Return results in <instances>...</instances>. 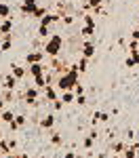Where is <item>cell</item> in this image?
Returning <instances> with one entry per match:
<instances>
[{
  "instance_id": "6da1fadb",
  "label": "cell",
  "mask_w": 139,
  "mask_h": 158,
  "mask_svg": "<svg viewBox=\"0 0 139 158\" xmlns=\"http://www.w3.org/2000/svg\"><path fill=\"white\" fill-rule=\"evenodd\" d=\"M78 76H80V72H78V65H70L67 68V72H63L57 76V82H55V86L59 89V93H65V91H74L76 86L80 85V80H78Z\"/></svg>"
},
{
  "instance_id": "7a4b0ae2",
  "label": "cell",
  "mask_w": 139,
  "mask_h": 158,
  "mask_svg": "<svg viewBox=\"0 0 139 158\" xmlns=\"http://www.w3.org/2000/svg\"><path fill=\"white\" fill-rule=\"evenodd\" d=\"M61 49H63L61 34H51V36L47 38V42H44V47H42V51H44L47 57H59V55H61Z\"/></svg>"
},
{
  "instance_id": "3957f363",
  "label": "cell",
  "mask_w": 139,
  "mask_h": 158,
  "mask_svg": "<svg viewBox=\"0 0 139 158\" xmlns=\"http://www.w3.org/2000/svg\"><path fill=\"white\" fill-rule=\"evenodd\" d=\"M38 95H40V89L38 86H27L23 91V99L27 106H36L38 103Z\"/></svg>"
},
{
  "instance_id": "277c9868",
  "label": "cell",
  "mask_w": 139,
  "mask_h": 158,
  "mask_svg": "<svg viewBox=\"0 0 139 158\" xmlns=\"http://www.w3.org/2000/svg\"><path fill=\"white\" fill-rule=\"evenodd\" d=\"M49 68H51V70H53L55 74H57V76H59V74L67 72V68H70V65H65V61H63V59H59V57H51Z\"/></svg>"
},
{
  "instance_id": "5b68a950",
  "label": "cell",
  "mask_w": 139,
  "mask_h": 158,
  "mask_svg": "<svg viewBox=\"0 0 139 158\" xmlns=\"http://www.w3.org/2000/svg\"><path fill=\"white\" fill-rule=\"evenodd\" d=\"M49 70V65H44V61H40V63H30L27 65V76H40V74H44Z\"/></svg>"
},
{
  "instance_id": "8992f818",
  "label": "cell",
  "mask_w": 139,
  "mask_h": 158,
  "mask_svg": "<svg viewBox=\"0 0 139 158\" xmlns=\"http://www.w3.org/2000/svg\"><path fill=\"white\" fill-rule=\"evenodd\" d=\"M57 91H59V89H57L55 85H47L44 89H42V95H44L47 101L53 103V101H57V99H59V93H57Z\"/></svg>"
},
{
  "instance_id": "52a82bcc",
  "label": "cell",
  "mask_w": 139,
  "mask_h": 158,
  "mask_svg": "<svg viewBox=\"0 0 139 158\" xmlns=\"http://www.w3.org/2000/svg\"><path fill=\"white\" fill-rule=\"evenodd\" d=\"M19 11L23 13V15H34L38 11V0H23L21 6H19Z\"/></svg>"
},
{
  "instance_id": "ba28073f",
  "label": "cell",
  "mask_w": 139,
  "mask_h": 158,
  "mask_svg": "<svg viewBox=\"0 0 139 158\" xmlns=\"http://www.w3.org/2000/svg\"><path fill=\"white\" fill-rule=\"evenodd\" d=\"M95 51H97L95 42H93L91 38H87V40H84V44H82V57H88V59H93V57H95Z\"/></svg>"
},
{
  "instance_id": "9c48e42d",
  "label": "cell",
  "mask_w": 139,
  "mask_h": 158,
  "mask_svg": "<svg viewBox=\"0 0 139 158\" xmlns=\"http://www.w3.org/2000/svg\"><path fill=\"white\" fill-rule=\"evenodd\" d=\"M40 61H44V51H30L25 55V63L27 65L30 63H40Z\"/></svg>"
},
{
  "instance_id": "30bf717a",
  "label": "cell",
  "mask_w": 139,
  "mask_h": 158,
  "mask_svg": "<svg viewBox=\"0 0 139 158\" xmlns=\"http://www.w3.org/2000/svg\"><path fill=\"white\" fill-rule=\"evenodd\" d=\"M17 82H19V78H17V76H13V74L9 72L6 76H4V80H2V86H4L6 91H13V89L17 86Z\"/></svg>"
},
{
  "instance_id": "8fae6325",
  "label": "cell",
  "mask_w": 139,
  "mask_h": 158,
  "mask_svg": "<svg viewBox=\"0 0 139 158\" xmlns=\"http://www.w3.org/2000/svg\"><path fill=\"white\" fill-rule=\"evenodd\" d=\"M55 122H57L55 114H49V116H44V118L40 120V129H44V131H51V129L55 127Z\"/></svg>"
},
{
  "instance_id": "7c38bea8",
  "label": "cell",
  "mask_w": 139,
  "mask_h": 158,
  "mask_svg": "<svg viewBox=\"0 0 139 158\" xmlns=\"http://www.w3.org/2000/svg\"><path fill=\"white\" fill-rule=\"evenodd\" d=\"M11 74H13V76H17L19 80H23L25 76H27V68L19 65V63H13V65H11Z\"/></svg>"
},
{
  "instance_id": "4fadbf2b",
  "label": "cell",
  "mask_w": 139,
  "mask_h": 158,
  "mask_svg": "<svg viewBox=\"0 0 139 158\" xmlns=\"http://www.w3.org/2000/svg\"><path fill=\"white\" fill-rule=\"evenodd\" d=\"M59 19H61V15H57V13H47V15L40 19V23H42V25H49V27H51V25L55 23V21H59Z\"/></svg>"
},
{
  "instance_id": "5bb4252c",
  "label": "cell",
  "mask_w": 139,
  "mask_h": 158,
  "mask_svg": "<svg viewBox=\"0 0 139 158\" xmlns=\"http://www.w3.org/2000/svg\"><path fill=\"white\" fill-rule=\"evenodd\" d=\"M137 154H139V146H137V143H131V146L125 148L122 158H137Z\"/></svg>"
},
{
  "instance_id": "9a60e30c",
  "label": "cell",
  "mask_w": 139,
  "mask_h": 158,
  "mask_svg": "<svg viewBox=\"0 0 139 158\" xmlns=\"http://www.w3.org/2000/svg\"><path fill=\"white\" fill-rule=\"evenodd\" d=\"M11 30H13V19H11V17H6V19L0 21V34H2V36L11 34Z\"/></svg>"
},
{
  "instance_id": "2e32d148",
  "label": "cell",
  "mask_w": 139,
  "mask_h": 158,
  "mask_svg": "<svg viewBox=\"0 0 139 158\" xmlns=\"http://www.w3.org/2000/svg\"><path fill=\"white\" fill-rule=\"evenodd\" d=\"M110 120V114L108 112H93V120H91V124L95 127L97 122H108Z\"/></svg>"
},
{
  "instance_id": "e0dca14e",
  "label": "cell",
  "mask_w": 139,
  "mask_h": 158,
  "mask_svg": "<svg viewBox=\"0 0 139 158\" xmlns=\"http://www.w3.org/2000/svg\"><path fill=\"white\" fill-rule=\"evenodd\" d=\"M59 99L63 101V106H70V103H76V93L74 91H65L59 95Z\"/></svg>"
},
{
  "instance_id": "ac0fdd59",
  "label": "cell",
  "mask_w": 139,
  "mask_h": 158,
  "mask_svg": "<svg viewBox=\"0 0 139 158\" xmlns=\"http://www.w3.org/2000/svg\"><path fill=\"white\" fill-rule=\"evenodd\" d=\"M47 85H49L47 72H44V74H40V76H34V86H38V89H44Z\"/></svg>"
},
{
  "instance_id": "d6986e66",
  "label": "cell",
  "mask_w": 139,
  "mask_h": 158,
  "mask_svg": "<svg viewBox=\"0 0 139 158\" xmlns=\"http://www.w3.org/2000/svg\"><path fill=\"white\" fill-rule=\"evenodd\" d=\"M15 116H17V114H15L13 110H2V122H4V124H11V122L15 120Z\"/></svg>"
},
{
  "instance_id": "ffe728a7",
  "label": "cell",
  "mask_w": 139,
  "mask_h": 158,
  "mask_svg": "<svg viewBox=\"0 0 139 158\" xmlns=\"http://www.w3.org/2000/svg\"><path fill=\"white\" fill-rule=\"evenodd\" d=\"M11 47H13V36H11V34H6V36H4V40H2L0 53H6V51H11Z\"/></svg>"
},
{
  "instance_id": "44dd1931",
  "label": "cell",
  "mask_w": 139,
  "mask_h": 158,
  "mask_svg": "<svg viewBox=\"0 0 139 158\" xmlns=\"http://www.w3.org/2000/svg\"><path fill=\"white\" fill-rule=\"evenodd\" d=\"M80 36L93 38V36H95V25H82V30H80Z\"/></svg>"
},
{
  "instance_id": "7402d4cb",
  "label": "cell",
  "mask_w": 139,
  "mask_h": 158,
  "mask_svg": "<svg viewBox=\"0 0 139 158\" xmlns=\"http://www.w3.org/2000/svg\"><path fill=\"white\" fill-rule=\"evenodd\" d=\"M6 17H11V6L6 2H0V19H6Z\"/></svg>"
},
{
  "instance_id": "603a6c76",
  "label": "cell",
  "mask_w": 139,
  "mask_h": 158,
  "mask_svg": "<svg viewBox=\"0 0 139 158\" xmlns=\"http://www.w3.org/2000/svg\"><path fill=\"white\" fill-rule=\"evenodd\" d=\"M125 148H126L125 141H116V143H112V154H116V156H118V154H122V152H125Z\"/></svg>"
},
{
  "instance_id": "cb8c5ba5",
  "label": "cell",
  "mask_w": 139,
  "mask_h": 158,
  "mask_svg": "<svg viewBox=\"0 0 139 158\" xmlns=\"http://www.w3.org/2000/svg\"><path fill=\"white\" fill-rule=\"evenodd\" d=\"M76 65H78V72H80V74L87 72V70H88V57H80Z\"/></svg>"
},
{
  "instance_id": "d4e9b609",
  "label": "cell",
  "mask_w": 139,
  "mask_h": 158,
  "mask_svg": "<svg viewBox=\"0 0 139 158\" xmlns=\"http://www.w3.org/2000/svg\"><path fill=\"white\" fill-rule=\"evenodd\" d=\"M38 36H40V38H49L51 36V27L40 23V25H38Z\"/></svg>"
},
{
  "instance_id": "484cf974",
  "label": "cell",
  "mask_w": 139,
  "mask_h": 158,
  "mask_svg": "<svg viewBox=\"0 0 139 158\" xmlns=\"http://www.w3.org/2000/svg\"><path fill=\"white\" fill-rule=\"evenodd\" d=\"M82 146H84V150H91V148L95 146V137H91V135H87V137L82 139Z\"/></svg>"
},
{
  "instance_id": "4316f807",
  "label": "cell",
  "mask_w": 139,
  "mask_h": 158,
  "mask_svg": "<svg viewBox=\"0 0 139 158\" xmlns=\"http://www.w3.org/2000/svg\"><path fill=\"white\" fill-rule=\"evenodd\" d=\"M15 122L19 124V129H23L25 124H27V116H25V114H17V116H15Z\"/></svg>"
},
{
  "instance_id": "83f0119b",
  "label": "cell",
  "mask_w": 139,
  "mask_h": 158,
  "mask_svg": "<svg viewBox=\"0 0 139 158\" xmlns=\"http://www.w3.org/2000/svg\"><path fill=\"white\" fill-rule=\"evenodd\" d=\"M51 143H53V146H61V143H63V137L59 133H53V135H51Z\"/></svg>"
},
{
  "instance_id": "f1b7e54d",
  "label": "cell",
  "mask_w": 139,
  "mask_h": 158,
  "mask_svg": "<svg viewBox=\"0 0 139 158\" xmlns=\"http://www.w3.org/2000/svg\"><path fill=\"white\" fill-rule=\"evenodd\" d=\"M61 23L63 25H72V23H74V15H70V13L61 15Z\"/></svg>"
},
{
  "instance_id": "f546056e",
  "label": "cell",
  "mask_w": 139,
  "mask_h": 158,
  "mask_svg": "<svg viewBox=\"0 0 139 158\" xmlns=\"http://www.w3.org/2000/svg\"><path fill=\"white\" fill-rule=\"evenodd\" d=\"M82 21H84V25H95V17L91 13H84L82 15Z\"/></svg>"
},
{
  "instance_id": "4dcf8cb0",
  "label": "cell",
  "mask_w": 139,
  "mask_h": 158,
  "mask_svg": "<svg viewBox=\"0 0 139 158\" xmlns=\"http://www.w3.org/2000/svg\"><path fill=\"white\" fill-rule=\"evenodd\" d=\"M125 65H126V68H135V65H137L135 57H133V55H129V57H126V61H125Z\"/></svg>"
},
{
  "instance_id": "1f68e13d",
  "label": "cell",
  "mask_w": 139,
  "mask_h": 158,
  "mask_svg": "<svg viewBox=\"0 0 139 158\" xmlns=\"http://www.w3.org/2000/svg\"><path fill=\"white\" fill-rule=\"evenodd\" d=\"M44 15H47V9H42V6H38V11L34 13V15H32V17H36V19H42V17H44Z\"/></svg>"
},
{
  "instance_id": "d6a6232c",
  "label": "cell",
  "mask_w": 139,
  "mask_h": 158,
  "mask_svg": "<svg viewBox=\"0 0 139 158\" xmlns=\"http://www.w3.org/2000/svg\"><path fill=\"white\" fill-rule=\"evenodd\" d=\"M2 99H4V101L9 103V101H13V99H15V93H13V91H6V93L2 95Z\"/></svg>"
},
{
  "instance_id": "836d02e7",
  "label": "cell",
  "mask_w": 139,
  "mask_h": 158,
  "mask_svg": "<svg viewBox=\"0 0 139 158\" xmlns=\"http://www.w3.org/2000/svg\"><path fill=\"white\" fill-rule=\"evenodd\" d=\"M76 103L78 106H87V95H76Z\"/></svg>"
},
{
  "instance_id": "e575fe53",
  "label": "cell",
  "mask_w": 139,
  "mask_h": 158,
  "mask_svg": "<svg viewBox=\"0 0 139 158\" xmlns=\"http://www.w3.org/2000/svg\"><path fill=\"white\" fill-rule=\"evenodd\" d=\"M135 51H139V40H133L129 47V53H135Z\"/></svg>"
},
{
  "instance_id": "d590c367",
  "label": "cell",
  "mask_w": 139,
  "mask_h": 158,
  "mask_svg": "<svg viewBox=\"0 0 139 158\" xmlns=\"http://www.w3.org/2000/svg\"><path fill=\"white\" fill-rule=\"evenodd\" d=\"M101 2H103V0H88V6H91V9H97V6H101Z\"/></svg>"
},
{
  "instance_id": "8d00e7d4",
  "label": "cell",
  "mask_w": 139,
  "mask_h": 158,
  "mask_svg": "<svg viewBox=\"0 0 139 158\" xmlns=\"http://www.w3.org/2000/svg\"><path fill=\"white\" fill-rule=\"evenodd\" d=\"M61 108H63V101H61V99L53 101V110H55V112H57V110H61Z\"/></svg>"
},
{
  "instance_id": "74e56055",
  "label": "cell",
  "mask_w": 139,
  "mask_h": 158,
  "mask_svg": "<svg viewBox=\"0 0 139 158\" xmlns=\"http://www.w3.org/2000/svg\"><path fill=\"white\" fill-rule=\"evenodd\" d=\"M74 93H76V95H84V86H82V85H78V86L74 89Z\"/></svg>"
},
{
  "instance_id": "f35d334b",
  "label": "cell",
  "mask_w": 139,
  "mask_h": 158,
  "mask_svg": "<svg viewBox=\"0 0 139 158\" xmlns=\"http://www.w3.org/2000/svg\"><path fill=\"white\" fill-rule=\"evenodd\" d=\"M63 158H78V154H76V152H65Z\"/></svg>"
},
{
  "instance_id": "ab89813d",
  "label": "cell",
  "mask_w": 139,
  "mask_h": 158,
  "mask_svg": "<svg viewBox=\"0 0 139 158\" xmlns=\"http://www.w3.org/2000/svg\"><path fill=\"white\" fill-rule=\"evenodd\" d=\"M131 38H133V40H139V30H133V32H131Z\"/></svg>"
},
{
  "instance_id": "60d3db41",
  "label": "cell",
  "mask_w": 139,
  "mask_h": 158,
  "mask_svg": "<svg viewBox=\"0 0 139 158\" xmlns=\"http://www.w3.org/2000/svg\"><path fill=\"white\" fill-rule=\"evenodd\" d=\"M9 146H11V150H15L17 148V139H9Z\"/></svg>"
},
{
  "instance_id": "b9f144b4",
  "label": "cell",
  "mask_w": 139,
  "mask_h": 158,
  "mask_svg": "<svg viewBox=\"0 0 139 158\" xmlns=\"http://www.w3.org/2000/svg\"><path fill=\"white\" fill-rule=\"evenodd\" d=\"M133 57H135V61H137V65H139V51H135V53H131Z\"/></svg>"
},
{
  "instance_id": "7bdbcfd3",
  "label": "cell",
  "mask_w": 139,
  "mask_h": 158,
  "mask_svg": "<svg viewBox=\"0 0 139 158\" xmlns=\"http://www.w3.org/2000/svg\"><path fill=\"white\" fill-rule=\"evenodd\" d=\"M4 158H19V154H15V152H11V154H6Z\"/></svg>"
},
{
  "instance_id": "ee69618b",
  "label": "cell",
  "mask_w": 139,
  "mask_h": 158,
  "mask_svg": "<svg viewBox=\"0 0 139 158\" xmlns=\"http://www.w3.org/2000/svg\"><path fill=\"white\" fill-rule=\"evenodd\" d=\"M4 106H6V101H4V99L0 97V112H2V110H4Z\"/></svg>"
},
{
  "instance_id": "f6af8a7d",
  "label": "cell",
  "mask_w": 139,
  "mask_h": 158,
  "mask_svg": "<svg viewBox=\"0 0 139 158\" xmlns=\"http://www.w3.org/2000/svg\"><path fill=\"white\" fill-rule=\"evenodd\" d=\"M40 158H49V156H47V154H42V156H40Z\"/></svg>"
},
{
  "instance_id": "bcb514c9",
  "label": "cell",
  "mask_w": 139,
  "mask_h": 158,
  "mask_svg": "<svg viewBox=\"0 0 139 158\" xmlns=\"http://www.w3.org/2000/svg\"><path fill=\"white\" fill-rule=\"evenodd\" d=\"M0 122H2V112H0Z\"/></svg>"
},
{
  "instance_id": "7dc6e473",
  "label": "cell",
  "mask_w": 139,
  "mask_h": 158,
  "mask_svg": "<svg viewBox=\"0 0 139 158\" xmlns=\"http://www.w3.org/2000/svg\"><path fill=\"white\" fill-rule=\"evenodd\" d=\"M137 146H139V141H137Z\"/></svg>"
},
{
  "instance_id": "c3c4849f",
  "label": "cell",
  "mask_w": 139,
  "mask_h": 158,
  "mask_svg": "<svg viewBox=\"0 0 139 158\" xmlns=\"http://www.w3.org/2000/svg\"><path fill=\"white\" fill-rule=\"evenodd\" d=\"M137 30H139V27H137Z\"/></svg>"
}]
</instances>
